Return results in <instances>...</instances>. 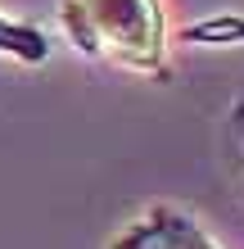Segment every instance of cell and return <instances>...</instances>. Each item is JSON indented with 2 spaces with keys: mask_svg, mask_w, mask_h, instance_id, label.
<instances>
[{
  "mask_svg": "<svg viewBox=\"0 0 244 249\" xmlns=\"http://www.w3.org/2000/svg\"><path fill=\"white\" fill-rule=\"evenodd\" d=\"M59 32L86 59L140 77L172 72V27L163 0H59Z\"/></svg>",
  "mask_w": 244,
  "mask_h": 249,
  "instance_id": "6da1fadb",
  "label": "cell"
},
{
  "mask_svg": "<svg viewBox=\"0 0 244 249\" xmlns=\"http://www.w3.org/2000/svg\"><path fill=\"white\" fill-rule=\"evenodd\" d=\"M104 249H222V245L190 209L159 199L113 231Z\"/></svg>",
  "mask_w": 244,
  "mask_h": 249,
  "instance_id": "7a4b0ae2",
  "label": "cell"
},
{
  "mask_svg": "<svg viewBox=\"0 0 244 249\" xmlns=\"http://www.w3.org/2000/svg\"><path fill=\"white\" fill-rule=\"evenodd\" d=\"M0 54L14 59V64L36 68V64H46V54H50V36L41 32L36 23H23V18H14V14L0 9Z\"/></svg>",
  "mask_w": 244,
  "mask_h": 249,
  "instance_id": "3957f363",
  "label": "cell"
},
{
  "mask_svg": "<svg viewBox=\"0 0 244 249\" xmlns=\"http://www.w3.org/2000/svg\"><path fill=\"white\" fill-rule=\"evenodd\" d=\"M226 145H231V168H235L240 199H244V95H240V105L231 109V123H226Z\"/></svg>",
  "mask_w": 244,
  "mask_h": 249,
  "instance_id": "277c9868",
  "label": "cell"
}]
</instances>
